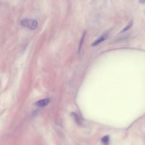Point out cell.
Returning <instances> with one entry per match:
<instances>
[{
	"instance_id": "cell-1",
	"label": "cell",
	"mask_w": 145,
	"mask_h": 145,
	"mask_svg": "<svg viewBox=\"0 0 145 145\" xmlns=\"http://www.w3.org/2000/svg\"><path fill=\"white\" fill-rule=\"evenodd\" d=\"M20 25L25 26L31 30H35L38 26V23L36 20L32 19H24L20 21Z\"/></svg>"
},
{
	"instance_id": "cell-2",
	"label": "cell",
	"mask_w": 145,
	"mask_h": 145,
	"mask_svg": "<svg viewBox=\"0 0 145 145\" xmlns=\"http://www.w3.org/2000/svg\"><path fill=\"white\" fill-rule=\"evenodd\" d=\"M49 102V99L48 98L45 99L43 100H40L36 103V105L38 107H43L48 104Z\"/></svg>"
},
{
	"instance_id": "cell-3",
	"label": "cell",
	"mask_w": 145,
	"mask_h": 145,
	"mask_svg": "<svg viewBox=\"0 0 145 145\" xmlns=\"http://www.w3.org/2000/svg\"><path fill=\"white\" fill-rule=\"evenodd\" d=\"M107 37H108V35L107 34H105L104 35L100 37V38L98 39L97 40L94 42V43L92 44V46H95L97 45L100 43H101L102 42L104 41L107 38Z\"/></svg>"
},
{
	"instance_id": "cell-4",
	"label": "cell",
	"mask_w": 145,
	"mask_h": 145,
	"mask_svg": "<svg viewBox=\"0 0 145 145\" xmlns=\"http://www.w3.org/2000/svg\"><path fill=\"white\" fill-rule=\"evenodd\" d=\"M101 141L104 145H108L110 142V137L108 135L105 136L102 138Z\"/></svg>"
},
{
	"instance_id": "cell-5",
	"label": "cell",
	"mask_w": 145,
	"mask_h": 145,
	"mask_svg": "<svg viewBox=\"0 0 145 145\" xmlns=\"http://www.w3.org/2000/svg\"><path fill=\"white\" fill-rule=\"evenodd\" d=\"M133 24V21H132L130 22L128 24V25L127 26H126V27L124 28V30H122V32H125L126 31H127L128 30L130 29V28L132 27V26Z\"/></svg>"
}]
</instances>
